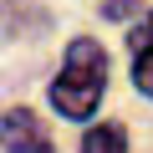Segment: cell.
Segmentation results:
<instances>
[{"mask_svg":"<svg viewBox=\"0 0 153 153\" xmlns=\"http://www.w3.org/2000/svg\"><path fill=\"white\" fill-rule=\"evenodd\" d=\"M102 92H107V51H102V41H92V36H76V41L66 46L61 76L51 82V107H56L61 117H71V123H87V117L97 112Z\"/></svg>","mask_w":153,"mask_h":153,"instance_id":"1","label":"cell"},{"mask_svg":"<svg viewBox=\"0 0 153 153\" xmlns=\"http://www.w3.org/2000/svg\"><path fill=\"white\" fill-rule=\"evenodd\" d=\"M0 148H10V153H56L51 138H46V128H41V117L26 112V107L0 117Z\"/></svg>","mask_w":153,"mask_h":153,"instance_id":"2","label":"cell"},{"mask_svg":"<svg viewBox=\"0 0 153 153\" xmlns=\"http://www.w3.org/2000/svg\"><path fill=\"white\" fill-rule=\"evenodd\" d=\"M128 46H133V87L153 97V10L128 31Z\"/></svg>","mask_w":153,"mask_h":153,"instance_id":"3","label":"cell"},{"mask_svg":"<svg viewBox=\"0 0 153 153\" xmlns=\"http://www.w3.org/2000/svg\"><path fill=\"white\" fill-rule=\"evenodd\" d=\"M82 153H128V133H123L117 123L87 128V138H82Z\"/></svg>","mask_w":153,"mask_h":153,"instance_id":"4","label":"cell"}]
</instances>
